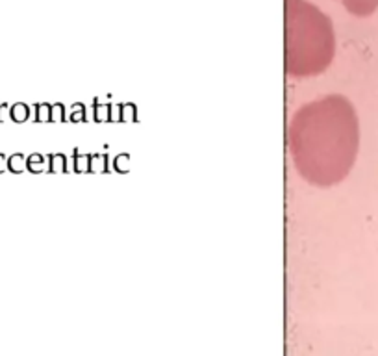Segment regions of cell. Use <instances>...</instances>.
I'll list each match as a JSON object with an SVG mask.
<instances>
[{
	"label": "cell",
	"instance_id": "obj_1",
	"mask_svg": "<svg viewBox=\"0 0 378 356\" xmlns=\"http://www.w3.org/2000/svg\"><path fill=\"white\" fill-rule=\"evenodd\" d=\"M2 162H4V158H2V156H0V171H2V169H4V163H2Z\"/></svg>",
	"mask_w": 378,
	"mask_h": 356
}]
</instances>
